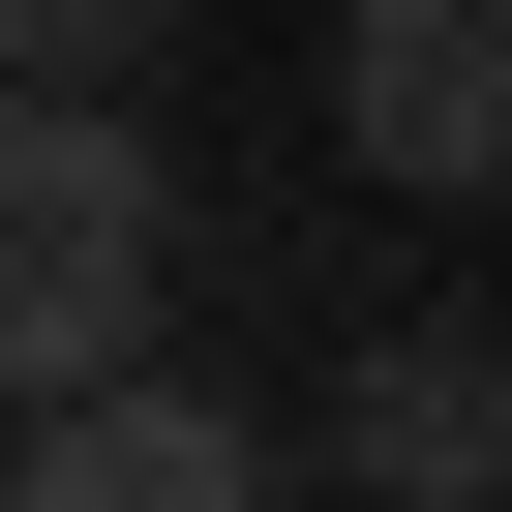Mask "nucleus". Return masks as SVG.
Instances as JSON below:
<instances>
[{
    "instance_id": "1",
    "label": "nucleus",
    "mask_w": 512,
    "mask_h": 512,
    "mask_svg": "<svg viewBox=\"0 0 512 512\" xmlns=\"http://www.w3.org/2000/svg\"><path fill=\"white\" fill-rule=\"evenodd\" d=\"M151 272H181V151L151 121H0V422H61L151 362Z\"/></svg>"
},
{
    "instance_id": "2",
    "label": "nucleus",
    "mask_w": 512,
    "mask_h": 512,
    "mask_svg": "<svg viewBox=\"0 0 512 512\" xmlns=\"http://www.w3.org/2000/svg\"><path fill=\"white\" fill-rule=\"evenodd\" d=\"M332 512H512V332L392 302L362 392H332Z\"/></svg>"
},
{
    "instance_id": "3",
    "label": "nucleus",
    "mask_w": 512,
    "mask_h": 512,
    "mask_svg": "<svg viewBox=\"0 0 512 512\" xmlns=\"http://www.w3.org/2000/svg\"><path fill=\"white\" fill-rule=\"evenodd\" d=\"M0 512H302V482H272V422H241V392L121 362V392H61L31 452H0Z\"/></svg>"
},
{
    "instance_id": "4",
    "label": "nucleus",
    "mask_w": 512,
    "mask_h": 512,
    "mask_svg": "<svg viewBox=\"0 0 512 512\" xmlns=\"http://www.w3.org/2000/svg\"><path fill=\"white\" fill-rule=\"evenodd\" d=\"M332 151L362 181H512V0H362L332 31Z\"/></svg>"
}]
</instances>
